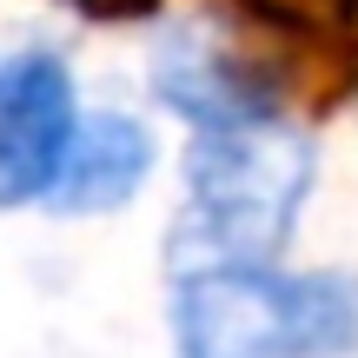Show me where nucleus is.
I'll use <instances>...</instances> for the list:
<instances>
[{
	"mask_svg": "<svg viewBox=\"0 0 358 358\" xmlns=\"http://www.w3.org/2000/svg\"><path fill=\"white\" fill-rule=\"evenodd\" d=\"M306 192H312V140L285 127V113L192 133L186 206L166 232L173 279L272 266L306 213Z\"/></svg>",
	"mask_w": 358,
	"mask_h": 358,
	"instance_id": "nucleus-1",
	"label": "nucleus"
},
{
	"mask_svg": "<svg viewBox=\"0 0 358 358\" xmlns=\"http://www.w3.org/2000/svg\"><path fill=\"white\" fill-rule=\"evenodd\" d=\"M179 358H352L358 272L232 266L173 285Z\"/></svg>",
	"mask_w": 358,
	"mask_h": 358,
	"instance_id": "nucleus-2",
	"label": "nucleus"
},
{
	"mask_svg": "<svg viewBox=\"0 0 358 358\" xmlns=\"http://www.w3.org/2000/svg\"><path fill=\"white\" fill-rule=\"evenodd\" d=\"M153 93L166 113H179L192 133L213 127H245V120H279L285 87L272 66H259L245 47H232V34L192 20L159 34L153 47Z\"/></svg>",
	"mask_w": 358,
	"mask_h": 358,
	"instance_id": "nucleus-3",
	"label": "nucleus"
},
{
	"mask_svg": "<svg viewBox=\"0 0 358 358\" xmlns=\"http://www.w3.org/2000/svg\"><path fill=\"white\" fill-rule=\"evenodd\" d=\"M73 127H80V113H73L66 60L47 47L13 53L0 66V206L47 199Z\"/></svg>",
	"mask_w": 358,
	"mask_h": 358,
	"instance_id": "nucleus-4",
	"label": "nucleus"
},
{
	"mask_svg": "<svg viewBox=\"0 0 358 358\" xmlns=\"http://www.w3.org/2000/svg\"><path fill=\"white\" fill-rule=\"evenodd\" d=\"M146 173H153V133L133 113H93L66 140V159L47 186V206L73 213V219L113 213V206H127L146 186Z\"/></svg>",
	"mask_w": 358,
	"mask_h": 358,
	"instance_id": "nucleus-5",
	"label": "nucleus"
},
{
	"mask_svg": "<svg viewBox=\"0 0 358 358\" xmlns=\"http://www.w3.org/2000/svg\"><path fill=\"white\" fill-rule=\"evenodd\" d=\"M245 13L306 47H358V0H245Z\"/></svg>",
	"mask_w": 358,
	"mask_h": 358,
	"instance_id": "nucleus-6",
	"label": "nucleus"
},
{
	"mask_svg": "<svg viewBox=\"0 0 358 358\" xmlns=\"http://www.w3.org/2000/svg\"><path fill=\"white\" fill-rule=\"evenodd\" d=\"M80 13H93V20H140V13H153L159 0H73Z\"/></svg>",
	"mask_w": 358,
	"mask_h": 358,
	"instance_id": "nucleus-7",
	"label": "nucleus"
}]
</instances>
